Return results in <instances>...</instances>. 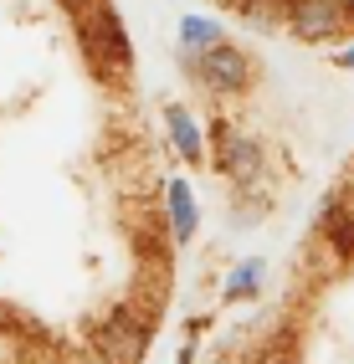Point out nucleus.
I'll use <instances>...</instances> for the list:
<instances>
[{
    "mask_svg": "<svg viewBox=\"0 0 354 364\" xmlns=\"http://www.w3.org/2000/svg\"><path fill=\"white\" fill-rule=\"evenodd\" d=\"M195 72H200V82H205L210 92H247V82H252V62L236 52L231 41L200 52V57H195Z\"/></svg>",
    "mask_w": 354,
    "mask_h": 364,
    "instance_id": "nucleus-1",
    "label": "nucleus"
},
{
    "mask_svg": "<svg viewBox=\"0 0 354 364\" xmlns=\"http://www.w3.org/2000/svg\"><path fill=\"white\" fill-rule=\"evenodd\" d=\"M349 26L339 0H288V31L303 41H334Z\"/></svg>",
    "mask_w": 354,
    "mask_h": 364,
    "instance_id": "nucleus-2",
    "label": "nucleus"
},
{
    "mask_svg": "<svg viewBox=\"0 0 354 364\" xmlns=\"http://www.w3.org/2000/svg\"><path fill=\"white\" fill-rule=\"evenodd\" d=\"M216 159H221L226 175H231V180H242V185H252V175L262 169V149H257L252 139H242V134H221Z\"/></svg>",
    "mask_w": 354,
    "mask_h": 364,
    "instance_id": "nucleus-3",
    "label": "nucleus"
},
{
    "mask_svg": "<svg viewBox=\"0 0 354 364\" xmlns=\"http://www.w3.org/2000/svg\"><path fill=\"white\" fill-rule=\"evenodd\" d=\"M144 338H149V333H144V323H129V313H118L113 328L103 333V354H108V359H118V364H124V359L134 364L139 354H144Z\"/></svg>",
    "mask_w": 354,
    "mask_h": 364,
    "instance_id": "nucleus-4",
    "label": "nucleus"
},
{
    "mask_svg": "<svg viewBox=\"0 0 354 364\" xmlns=\"http://www.w3.org/2000/svg\"><path fill=\"white\" fill-rule=\"evenodd\" d=\"M164 129H170L175 149H180L185 159H200V154H205V144H200V124L191 118V108H185V103H170V108H164Z\"/></svg>",
    "mask_w": 354,
    "mask_h": 364,
    "instance_id": "nucleus-5",
    "label": "nucleus"
},
{
    "mask_svg": "<svg viewBox=\"0 0 354 364\" xmlns=\"http://www.w3.org/2000/svg\"><path fill=\"white\" fill-rule=\"evenodd\" d=\"M221 41H226V36H221V26H216L210 16H185V21H180V46H185L191 57L210 52V46H221Z\"/></svg>",
    "mask_w": 354,
    "mask_h": 364,
    "instance_id": "nucleus-6",
    "label": "nucleus"
},
{
    "mask_svg": "<svg viewBox=\"0 0 354 364\" xmlns=\"http://www.w3.org/2000/svg\"><path fill=\"white\" fill-rule=\"evenodd\" d=\"M170 226H175V241L195 236V200H191V185L185 180H170Z\"/></svg>",
    "mask_w": 354,
    "mask_h": 364,
    "instance_id": "nucleus-7",
    "label": "nucleus"
},
{
    "mask_svg": "<svg viewBox=\"0 0 354 364\" xmlns=\"http://www.w3.org/2000/svg\"><path fill=\"white\" fill-rule=\"evenodd\" d=\"M262 287V262H242L231 272V282H226V298H247V293H257Z\"/></svg>",
    "mask_w": 354,
    "mask_h": 364,
    "instance_id": "nucleus-8",
    "label": "nucleus"
},
{
    "mask_svg": "<svg viewBox=\"0 0 354 364\" xmlns=\"http://www.w3.org/2000/svg\"><path fill=\"white\" fill-rule=\"evenodd\" d=\"M323 221H328V236H339V252L349 257V252H354V226H349V215H344V210H328Z\"/></svg>",
    "mask_w": 354,
    "mask_h": 364,
    "instance_id": "nucleus-9",
    "label": "nucleus"
},
{
    "mask_svg": "<svg viewBox=\"0 0 354 364\" xmlns=\"http://www.w3.org/2000/svg\"><path fill=\"white\" fill-rule=\"evenodd\" d=\"M334 67H349V72H354V46H349V52H339V57H334Z\"/></svg>",
    "mask_w": 354,
    "mask_h": 364,
    "instance_id": "nucleus-10",
    "label": "nucleus"
},
{
    "mask_svg": "<svg viewBox=\"0 0 354 364\" xmlns=\"http://www.w3.org/2000/svg\"><path fill=\"white\" fill-rule=\"evenodd\" d=\"M339 11H344V16H354V0H339Z\"/></svg>",
    "mask_w": 354,
    "mask_h": 364,
    "instance_id": "nucleus-11",
    "label": "nucleus"
},
{
    "mask_svg": "<svg viewBox=\"0 0 354 364\" xmlns=\"http://www.w3.org/2000/svg\"><path fill=\"white\" fill-rule=\"evenodd\" d=\"M175 364H191V349H185V354H180V359H175Z\"/></svg>",
    "mask_w": 354,
    "mask_h": 364,
    "instance_id": "nucleus-12",
    "label": "nucleus"
}]
</instances>
